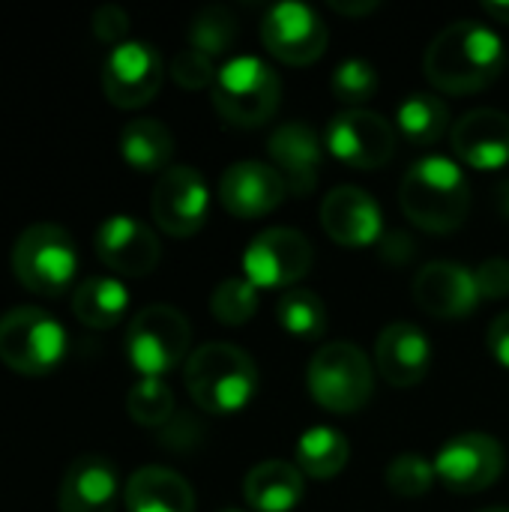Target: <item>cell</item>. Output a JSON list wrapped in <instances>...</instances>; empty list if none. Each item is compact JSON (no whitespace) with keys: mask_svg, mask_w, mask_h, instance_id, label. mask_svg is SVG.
Segmentation results:
<instances>
[{"mask_svg":"<svg viewBox=\"0 0 509 512\" xmlns=\"http://www.w3.org/2000/svg\"><path fill=\"white\" fill-rule=\"evenodd\" d=\"M507 63L504 39L471 18L447 24L426 48L423 69L426 78L453 96H468L477 90H486L498 81Z\"/></svg>","mask_w":509,"mask_h":512,"instance_id":"6da1fadb","label":"cell"},{"mask_svg":"<svg viewBox=\"0 0 509 512\" xmlns=\"http://www.w3.org/2000/svg\"><path fill=\"white\" fill-rule=\"evenodd\" d=\"M399 204L417 228L429 234H453L471 213V186L453 159L426 156L405 171Z\"/></svg>","mask_w":509,"mask_h":512,"instance_id":"7a4b0ae2","label":"cell"},{"mask_svg":"<svg viewBox=\"0 0 509 512\" xmlns=\"http://www.w3.org/2000/svg\"><path fill=\"white\" fill-rule=\"evenodd\" d=\"M186 390L192 402L207 414H237L258 390L255 360L228 342L201 345L183 369Z\"/></svg>","mask_w":509,"mask_h":512,"instance_id":"3957f363","label":"cell"},{"mask_svg":"<svg viewBox=\"0 0 509 512\" xmlns=\"http://www.w3.org/2000/svg\"><path fill=\"white\" fill-rule=\"evenodd\" d=\"M9 264L24 291L60 297L78 276V246L66 228L54 222H36L15 237Z\"/></svg>","mask_w":509,"mask_h":512,"instance_id":"277c9868","label":"cell"},{"mask_svg":"<svg viewBox=\"0 0 509 512\" xmlns=\"http://www.w3.org/2000/svg\"><path fill=\"white\" fill-rule=\"evenodd\" d=\"M69 348L66 327L39 306H15L0 315V363L24 378L51 375Z\"/></svg>","mask_w":509,"mask_h":512,"instance_id":"5b68a950","label":"cell"},{"mask_svg":"<svg viewBox=\"0 0 509 512\" xmlns=\"http://www.w3.org/2000/svg\"><path fill=\"white\" fill-rule=\"evenodd\" d=\"M282 81L270 63L261 57H234L228 60L213 81V108L228 126L258 129L279 111Z\"/></svg>","mask_w":509,"mask_h":512,"instance_id":"8992f818","label":"cell"},{"mask_svg":"<svg viewBox=\"0 0 509 512\" xmlns=\"http://www.w3.org/2000/svg\"><path fill=\"white\" fill-rule=\"evenodd\" d=\"M306 384L312 399L330 414H357L369 405L375 372L369 357L351 342H330L318 348L309 363Z\"/></svg>","mask_w":509,"mask_h":512,"instance_id":"52a82bcc","label":"cell"},{"mask_svg":"<svg viewBox=\"0 0 509 512\" xmlns=\"http://www.w3.org/2000/svg\"><path fill=\"white\" fill-rule=\"evenodd\" d=\"M192 327L180 309L153 303L144 306L126 330V357L141 378H162L174 372L189 351Z\"/></svg>","mask_w":509,"mask_h":512,"instance_id":"ba28073f","label":"cell"},{"mask_svg":"<svg viewBox=\"0 0 509 512\" xmlns=\"http://www.w3.org/2000/svg\"><path fill=\"white\" fill-rule=\"evenodd\" d=\"M324 144L342 165L354 171H378L396 153V129L375 111L345 108L327 123Z\"/></svg>","mask_w":509,"mask_h":512,"instance_id":"9c48e42d","label":"cell"},{"mask_svg":"<svg viewBox=\"0 0 509 512\" xmlns=\"http://www.w3.org/2000/svg\"><path fill=\"white\" fill-rule=\"evenodd\" d=\"M162 81L165 63L150 42L126 39L123 45L111 48L102 63V93L123 111H135L153 102L162 90Z\"/></svg>","mask_w":509,"mask_h":512,"instance_id":"30bf717a","label":"cell"},{"mask_svg":"<svg viewBox=\"0 0 509 512\" xmlns=\"http://www.w3.org/2000/svg\"><path fill=\"white\" fill-rule=\"evenodd\" d=\"M315 264V249L294 228H267L243 252L246 279L261 288H294Z\"/></svg>","mask_w":509,"mask_h":512,"instance_id":"8fae6325","label":"cell"},{"mask_svg":"<svg viewBox=\"0 0 509 512\" xmlns=\"http://www.w3.org/2000/svg\"><path fill=\"white\" fill-rule=\"evenodd\" d=\"M504 447L483 432H465L447 441L435 456V477L456 495L492 489L504 474Z\"/></svg>","mask_w":509,"mask_h":512,"instance_id":"7c38bea8","label":"cell"},{"mask_svg":"<svg viewBox=\"0 0 509 512\" xmlns=\"http://www.w3.org/2000/svg\"><path fill=\"white\" fill-rule=\"evenodd\" d=\"M150 213L159 231L168 237L186 240L198 234L210 213V192L204 177L192 165H171L153 186Z\"/></svg>","mask_w":509,"mask_h":512,"instance_id":"4fadbf2b","label":"cell"},{"mask_svg":"<svg viewBox=\"0 0 509 512\" xmlns=\"http://www.w3.org/2000/svg\"><path fill=\"white\" fill-rule=\"evenodd\" d=\"M327 36L330 33H327L324 18L312 6L297 3V0L276 3L261 21L264 48L288 66L315 63L327 48Z\"/></svg>","mask_w":509,"mask_h":512,"instance_id":"5bb4252c","label":"cell"},{"mask_svg":"<svg viewBox=\"0 0 509 512\" xmlns=\"http://www.w3.org/2000/svg\"><path fill=\"white\" fill-rule=\"evenodd\" d=\"M93 249H96V258L111 273L129 276V279H141V276L153 273L162 258L159 237L144 222L126 216V213L108 216L96 228Z\"/></svg>","mask_w":509,"mask_h":512,"instance_id":"9a60e30c","label":"cell"},{"mask_svg":"<svg viewBox=\"0 0 509 512\" xmlns=\"http://www.w3.org/2000/svg\"><path fill=\"white\" fill-rule=\"evenodd\" d=\"M288 195L291 192L282 174L258 159H243L228 165L219 180V201L237 219H261L273 213Z\"/></svg>","mask_w":509,"mask_h":512,"instance_id":"2e32d148","label":"cell"},{"mask_svg":"<svg viewBox=\"0 0 509 512\" xmlns=\"http://www.w3.org/2000/svg\"><path fill=\"white\" fill-rule=\"evenodd\" d=\"M414 300L417 306L441 321L468 318L480 306V291L474 282V270L456 261H432L414 276Z\"/></svg>","mask_w":509,"mask_h":512,"instance_id":"e0dca14e","label":"cell"},{"mask_svg":"<svg viewBox=\"0 0 509 512\" xmlns=\"http://www.w3.org/2000/svg\"><path fill=\"white\" fill-rule=\"evenodd\" d=\"M321 225L327 237L348 249L381 243L384 216L378 201L360 186H336L321 204Z\"/></svg>","mask_w":509,"mask_h":512,"instance_id":"ac0fdd59","label":"cell"},{"mask_svg":"<svg viewBox=\"0 0 509 512\" xmlns=\"http://www.w3.org/2000/svg\"><path fill=\"white\" fill-rule=\"evenodd\" d=\"M450 147L459 162L477 171H498L509 162V114L498 108H474L450 129Z\"/></svg>","mask_w":509,"mask_h":512,"instance_id":"d6986e66","label":"cell"},{"mask_svg":"<svg viewBox=\"0 0 509 512\" xmlns=\"http://www.w3.org/2000/svg\"><path fill=\"white\" fill-rule=\"evenodd\" d=\"M120 498V474L102 453H84L72 459L60 480V512H114Z\"/></svg>","mask_w":509,"mask_h":512,"instance_id":"ffe728a7","label":"cell"},{"mask_svg":"<svg viewBox=\"0 0 509 512\" xmlns=\"http://www.w3.org/2000/svg\"><path fill=\"white\" fill-rule=\"evenodd\" d=\"M267 153L291 195H309L318 186L321 141L306 120H288L276 126L267 141Z\"/></svg>","mask_w":509,"mask_h":512,"instance_id":"44dd1931","label":"cell"},{"mask_svg":"<svg viewBox=\"0 0 509 512\" xmlns=\"http://www.w3.org/2000/svg\"><path fill=\"white\" fill-rule=\"evenodd\" d=\"M375 363L387 384L405 390L417 387L432 366V342L429 336L408 321H396L381 330L375 345Z\"/></svg>","mask_w":509,"mask_h":512,"instance_id":"7402d4cb","label":"cell"},{"mask_svg":"<svg viewBox=\"0 0 509 512\" xmlns=\"http://www.w3.org/2000/svg\"><path fill=\"white\" fill-rule=\"evenodd\" d=\"M123 504L129 512H195V492L177 471L147 465L126 480Z\"/></svg>","mask_w":509,"mask_h":512,"instance_id":"603a6c76","label":"cell"},{"mask_svg":"<svg viewBox=\"0 0 509 512\" xmlns=\"http://www.w3.org/2000/svg\"><path fill=\"white\" fill-rule=\"evenodd\" d=\"M306 495V477L285 459L255 465L243 480V498L255 512H291Z\"/></svg>","mask_w":509,"mask_h":512,"instance_id":"cb8c5ba5","label":"cell"},{"mask_svg":"<svg viewBox=\"0 0 509 512\" xmlns=\"http://www.w3.org/2000/svg\"><path fill=\"white\" fill-rule=\"evenodd\" d=\"M120 156L141 174H162L171 168L174 135L156 117H135L120 129Z\"/></svg>","mask_w":509,"mask_h":512,"instance_id":"d4e9b609","label":"cell"},{"mask_svg":"<svg viewBox=\"0 0 509 512\" xmlns=\"http://www.w3.org/2000/svg\"><path fill=\"white\" fill-rule=\"evenodd\" d=\"M72 312L90 330H111L129 312V291L114 276H90L75 288Z\"/></svg>","mask_w":509,"mask_h":512,"instance_id":"484cf974","label":"cell"},{"mask_svg":"<svg viewBox=\"0 0 509 512\" xmlns=\"http://www.w3.org/2000/svg\"><path fill=\"white\" fill-rule=\"evenodd\" d=\"M348 456L345 435L330 426H312L297 441V468L312 480H333L348 465Z\"/></svg>","mask_w":509,"mask_h":512,"instance_id":"4316f807","label":"cell"},{"mask_svg":"<svg viewBox=\"0 0 509 512\" xmlns=\"http://www.w3.org/2000/svg\"><path fill=\"white\" fill-rule=\"evenodd\" d=\"M396 126L414 147L438 144L450 129V108L435 93H411L396 114Z\"/></svg>","mask_w":509,"mask_h":512,"instance_id":"83f0119b","label":"cell"},{"mask_svg":"<svg viewBox=\"0 0 509 512\" xmlns=\"http://www.w3.org/2000/svg\"><path fill=\"white\" fill-rule=\"evenodd\" d=\"M279 327L303 342L321 339L327 330V306L312 288H288L276 303Z\"/></svg>","mask_w":509,"mask_h":512,"instance_id":"f1b7e54d","label":"cell"},{"mask_svg":"<svg viewBox=\"0 0 509 512\" xmlns=\"http://www.w3.org/2000/svg\"><path fill=\"white\" fill-rule=\"evenodd\" d=\"M237 39V18L228 6H204L189 24V48L207 54L210 60L225 54Z\"/></svg>","mask_w":509,"mask_h":512,"instance_id":"f546056e","label":"cell"},{"mask_svg":"<svg viewBox=\"0 0 509 512\" xmlns=\"http://www.w3.org/2000/svg\"><path fill=\"white\" fill-rule=\"evenodd\" d=\"M129 417L144 429H162L174 417V393L162 378H141L126 393Z\"/></svg>","mask_w":509,"mask_h":512,"instance_id":"4dcf8cb0","label":"cell"},{"mask_svg":"<svg viewBox=\"0 0 509 512\" xmlns=\"http://www.w3.org/2000/svg\"><path fill=\"white\" fill-rule=\"evenodd\" d=\"M258 303H261L258 288L246 276L225 279L210 294V312L225 327H240V324L252 321L258 312Z\"/></svg>","mask_w":509,"mask_h":512,"instance_id":"1f68e13d","label":"cell"},{"mask_svg":"<svg viewBox=\"0 0 509 512\" xmlns=\"http://www.w3.org/2000/svg\"><path fill=\"white\" fill-rule=\"evenodd\" d=\"M330 87H333V96L345 102L348 108H363L378 93V72L369 60L348 57L333 69Z\"/></svg>","mask_w":509,"mask_h":512,"instance_id":"d6a6232c","label":"cell"},{"mask_svg":"<svg viewBox=\"0 0 509 512\" xmlns=\"http://www.w3.org/2000/svg\"><path fill=\"white\" fill-rule=\"evenodd\" d=\"M384 483L396 498H420L435 483V462H429L420 453H399L387 465Z\"/></svg>","mask_w":509,"mask_h":512,"instance_id":"836d02e7","label":"cell"},{"mask_svg":"<svg viewBox=\"0 0 509 512\" xmlns=\"http://www.w3.org/2000/svg\"><path fill=\"white\" fill-rule=\"evenodd\" d=\"M219 69L213 66V60L195 48H180L174 57H171V78L183 87V90H204V87H213Z\"/></svg>","mask_w":509,"mask_h":512,"instance_id":"e575fe53","label":"cell"},{"mask_svg":"<svg viewBox=\"0 0 509 512\" xmlns=\"http://www.w3.org/2000/svg\"><path fill=\"white\" fill-rule=\"evenodd\" d=\"M93 33L99 42L105 45H123L126 33H129V15L126 9H120L117 3H105L93 12Z\"/></svg>","mask_w":509,"mask_h":512,"instance_id":"d590c367","label":"cell"},{"mask_svg":"<svg viewBox=\"0 0 509 512\" xmlns=\"http://www.w3.org/2000/svg\"><path fill=\"white\" fill-rule=\"evenodd\" d=\"M474 282L483 300H504L509 297V261L489 258L474 270Z\"/></svg>","mask_w":509,"mask_h":512,"instance_id":"8d00e7d4","label":"cell"},{"mask_svg":"<svg viewBox=\"0 0 509 512\" xmlns=\"http://www.w3.org/2000/svg\"><path fill=\"white\" fill-rule=\"evenodd\" d=\"M486 342H489V351H492V357L498 360V366L509 369V312H501V315L492 321Z\"/></svg>","mask_w":509,"mask_h":512,"instance_id":"74e56055","label":"cell"},{"mask_svg":"<svg viewBox=\"0 0 509 512\" xmlns=\"http://www.w3.org/2000/svg\"><path fill=\"white\" fill-rule=\"evenodd\" d=\"M414 243H411V237L408 234H402V231H390V234H384L381 237V255L390 261V264H408L411 258H414Z\"/></svg>","mask_w":509,"mask_h":512,"instance_id":"f35d334b","label":"cell"},{"mask_svg":"<svg viewBox=\"0 0 509 512\" xmlns=\"http://www.w3.org/2000/svg\"><path fill=\"white\" fill-rule=\"evenodd\" d=\"M330 6H333L339 15H351V18H357V15H369V12H375L381 3H378V0H330Z\"/></svg>","mask_w":509,"mask_h":512,"instance_id":"ab89813d","label":"cell"},{"mask_svg":"<svg viewBox=\"0 0 509 512\" xmlns=\"http://www.w3.org/2000/svg\"><path fill=\"white\" fill-rule=\"evenodd\" d=\"M483 12L492 15L498 24H509V0H489L483 3Z\"/></svg>","mask_w":509,"mask_h":512,"instance_id":"60d3db41","label":"cell"},{"mask_svg":"<svg viewBox=\"0 0 509 512\" xmlns=\"http://www.w3.org/2000/svg\"><path fill=\"white\" fill-rule=\"evenodd\" d=\"M498 204H501V213L509 216V180L501 183V189H498Z\"/></svg>","mask_w":509,"mask_h":512,"instance_id":"b9f144b4","label":"cell"},{"mask_svg":"<svg viewBox=\"0 0 509 512\" xmlns=\"http://www.w3.org/2000/svg\"><path fill=\"white\" fill-rule=\"evenodd\" d=\"M483 512H509L507 507H492V510H483Z\"/></svg>","mask_w":509,"mask_h":512,"instance_id":"7bdbcfd3","label":"cell"}]
</instances>
